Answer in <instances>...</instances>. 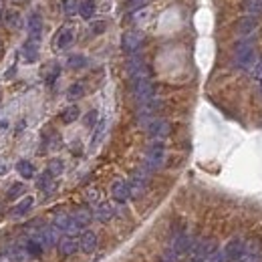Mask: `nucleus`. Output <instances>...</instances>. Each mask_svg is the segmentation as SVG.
<instances>
[{"label": "nucleus", "mask_w": 262, "mask_h": 262, "mask_svg": "<svg viewBox=\"0 0 262 262\" xmlns=\"http://www.w3.org/2000/svg\"><path fill=\"white\" fill-rule=\"evenodd\" d=\"M234 63L242 69H248L254 65V44L250 41H240L234 48Z\"/></svg>", "instance_id": "obj_1"}, {"label": "nucleus", "mask_w": 262, "mask_h": 262, "mask_svg": "<svg viewBox=\"0 0 262 262\" xmlns=\"http://www.w3.org/2000/svg\"><path fill=\"white\" fill-rule=\"evenodd\" d=\"M163 157H166V147H163V143L161 141H153L152 143V147L147 150V155H145V163H143V168L147 170V172H153V170H157L161 163H163Z\"/></svg>", "instance_id": "obj_2"}, {"label": "nucleus", "mask_w": 262, "mask_h": 262, "mask_svg": "<svg viewBox=\"0 0 262 262\" xmlns=\"http://www.w3.org/2000/svg\"><path fill=\"white\" fill-rule=\"evenodd\" d=\"M153 83L150 81V77L147 79H139V81H133V95H135V101L139 105L147 103L153 99Z\"/></svg>", "instance_id": "obj_3"}, {"label": "nucleus", "mask_w": 262, "mask_h": 262, "mask_svg": "<svg viewBox=\"0 0 262 262\" xmlns=\"http://www.w3.org/2000/svg\"><path fill=\"white\" fill-rule=\"evenodd\" d=\"M141 43H143V35L139 30H127L121 39V48L127 55H135L137 48L141 46Z\"/></svg>", "instance_id": "obj_4"}, {"label": "nucleus", "mask_w": 262, "mask_h": 262, "mask_svg": "<svg viewBox=\"0 0 262 262\" xmlns=\"http://www.w3.org/2000/svg\"><path fill=\"white\" fill-rule=\"evenodd\" d=\"M244 248H246V244H244L242 238H232V240L222 248L224 260H226V262H236V260L244 254Z\"/></svg>", "instance_id": "obj_5"}, {"label": "nucleus", "mask_w": 262, "mask_h": 262, "mask_svg": "<svg viewBox=\"0 0 262 262\" xmlns=\"http://www.w3.org/2000/svg\"><path fill=\"white\" fill-rule=\"evenodd\" d=\"M147 182H150V172H147L145 168L137 170L133 174V177H131V182H129V188H131V196H141L147 188Z\"/></svg>", "instance_id": "obj_6"}, {"label": "nucleus", "mask_w": 262, "mask_h": 262, "mask_svg": "<svg viewBox=\"0 0 262 262\" xmlns=\"http://www.w3.org/2000/svg\"><path fill=\"white\" fill-rule=\"evenodd\" d=\"M127 73L133 81H139V79H147V67L141 57L137 55H131V59L127 61Z\"/></svg>", "instance_id": "obj_7"}, {"label": "nucleus", "mask_w": 262, "mask_h": 262, "mask_svg": "<svg viewBox=\"0 0 262 262\" xmlns=\"http://www.w3.org/2000/svg\"><path fill=\"white\" fill-rule=\"evenodd\" d=\"M26 28H28V39L39 43L41 41V35H43V16L39 12H30Z\"/></svg>", "instance_id": "obj_8"}, {"label": "nucleus", "mask_w": 262, "mask_h": 262, "mask_svg": "<svg viewBox=\"0 0 262 262\" xmlns=\"http://www.w3.org/2000/svg\"><path fill=\"white\" fill-rule=\"evenodd\" d=\"M170 123L166 119H153L150 125H147V131H150V135L153 139H163L170 135Z\"/></svg>", "instance_id": "obj_9"}, {"label": "nucleus", "mask_w": 262, "mask_h": 262, "mask_svg": "<svg viewBox=\"0 0 262 262\" xmlns=\"http://www.w3.org/2000/svg\"><path fill=\"white\" fill-rule=\"evenodd\" d=\"M59 232L61 230H57L55 226L53 228H43V230L37 234V240L43 244V248H51V246H55V244L61 240L59 238Z\"/></svg>", "instance_id": "obj_10"}, {"label": "nucleus", "mask_w": 262, "mask_h": 262, "mask_svg": "<svg viewBox=\"0 0 262 262\" xmlns=\"http://www.w3.org/2000/svg\"><path fill=\"white\" fill-rule=\"evenodd\" d=\"M111 196H113V200L123 204L131 198V188H129V182H123V179H119V182L113 184L111 188Z\"/></svg>", "instance_id": "obj_11"}, {"label": "nucleus", "mask_w": 262, "mask_h": 262, "mask_svg": "<svg viewBox=\"0 0 262 262\" xmlns=\"http://www.w3.org/2000/svg\"><path fill=\"white\" fill-rule=\"evenodd\" d=\"M256 28H258V19H256V16H244V19H240L238 24H236V32L240 37L252 35Z\"/></svg>", "instance_id": "obj_12"}, {"label": "nucleus", "mask_w": 262, "mask_h": 262, "mask_svg": "<svg viewBox=\"0 0 262 262\" xmlns=\"http://www.w3.org/2000/svg\"><path fill=\"white\" fill-rule=\"evenodd\" d=\"M39 53H41V48H39V43L37 41H26L22 44V59L24 63H37L39 61Z\"/></svg>", "instance_id": "obj_13"}, {"label": "nucleus", "mask_w": 262, "mask_h": 262, "mask_svg": "<svg viewBox=\"0 0 262 262\" xmlns=\"http://www.w3.org/2000/svg\"><path fill=\"white\" fill-rule=\"evenodd\" d=\"M79 248L83 252H87V254L93 252L97 248V234L91 232V230L83 232V234H81V238H79Z\"/></svg>", "instance_id": "obj_14"}, {"label": "nucleus", "mask_w": 262, "mask_h": 262, "mask_svg": "<svg viewBox=\"0 0 262 262\" xmlns=\"http://www.w3.org/2000/svg\"><path fill=\"white\" fill-rule=\"evenodd\" d=\"M32 204H35V198H32V196H24V198H22L19 204H16V206L10 210V216L21 218V216L28 214V210L32 208Z\"/></svg>", "instance_id": "obj_15"}, {"label": "nucleus", "mask_w": 262, "mask_h": 262, "mask_svg": "<svg viewBox=\"0 0 262 262\" xmlns=\"http://www.w3.org/2000/svg\"><path fill=\"white\" fill-rule=\"evenodd\" d=\"M71 43H73V30H71L69 26L61 28V30L57 32V37H55V46L63 51V48L71 46Z\"/></svg>", "instance_id": "obj_16"}, {"label": "nucleus", "mask_w": 262, "mask_h": 262, "mask_svg": "<svg viewBox=\"0 0 262 262\" xmlns=\"http://www.w3.org/2000/svg\"><path fill=\"white\" fill-rule=\"evenodd\" d=\"M77 248H79V242H77L73 236H65V238L59 240V252H61L63 256H71V254H75Z\"/></svg>", "instance_id": "obj_17"}, {"label": "nucleus", "mask_w": 262, "mask_h": 262, "mask_svg": "<svg viewBox=\"0 0 262 262\" xmlns=\"http://www.w3.org/2000/svg\"><path fill=\"white\" fill-rule=\"evenodd\" d=\"M71 216H73L75 224L81 228V230H83V228H85V226L91 222V218H93V212H91L89 208H77Z\"/></svg>", "instance_id": "obj_18"}, {"label": "nucleus", "mask_w": 262, "mask_h": 262, "mask_svg": "<svg viewBox=\"0 0 262 262\" xmlns=\"http://www.w3.org/2000/svg\"><path fill=\"white\" fill-rule=\"evenodd\" d=\"M113 214H115V210H113V206H111V204H107V202H103V204H99V206L95 208L93 218H95V220H99V222H107V220H111V218H113Z\"/></svg>", "instance_id": "obj_19"}, {"label": "nucleus", "mask_w": 262, "mask_h": 262, "mask_svg": "<svg viewBox=\"0 0 262 262\" xmlns=\"http://www.w3.org/2000/svg\"><path fill=\"white\" fill-rule=\"evenodd\" d=\"M188 248H190V236H188L186 232H179V234L175 236V242H174V252H175V256L188 252Z\"/></svg>", "instance_id": "obj_20"}, {"label": "nucleus", "mask_w": 262, "mask_h": 262, "mask_svg": "<svg viewBox=\"0 0 262 262\" xmlns=\"http://www.w3.org/2000/svg\"><path fill=\"white\" fill-rule=\"evenodd\" d=\"M242 10L248 16H260L262 14V0H244Z\"/></svg>", "instance_id": "obj_21"}, {"label": "nucleus", "mask_w": 262, "mask_h": 262, "mask_svg": "<svg viewBox=\"0 0 262 262\" xmlns=\"http://www.w3.org/2000/svg\"><path fill=\"white\" fill-rule=\"evenodd\" d=\"M16 172H19L24 179L35 177V166H32L30 161H26V159H21L19 163H16Z\"/></svg>", "instance_id": "obj_22"}, {"label": "nucleus", "mask_w": 262, "mask_h": 262, "mask_svg": "<svg viewBox=\"0 0 262 262\" xmlns=\"http://www.w3.org/2000/svg\"><path fill=\"white\" fill-rule=\"evenodd\" d=\"M236 262H262V254H260L258 248L254 250V248L246 246V248H244V254H242Z\"/></svg>", "instance_id": "obj_23"}, {"label": "nucleus", "mask_w": 262, "mask_h": 262, "mask_svg": "<svg viewBox=\"0 0 262 262\" xmlns=\"http://www.w3.org/2000/svg\"><path fill=\"white\" fill-rule=\"evenodd\" d=\"M43 244L37 240V238H30V240H26V244H24V252L28 254V256H41L43 254Z\"/></svg>", "instance_id": "obj_24"}, {"label": "nucleus", "mask_w": 262, "mask_h": 262, "mask_svg": "<svg viewBox=\"0 0 262 262\" xmlns=\"http://www.w3.org/2000/svg\"><path fill=\"white\" fill-rule=\"evenodd\" d=\"M79 115H81L79 107L77 105H71V107H67V109L61 113V119H63V123H73V121L79 119Z\"/></svg>", "instance_id": "obj_25"}, {"label": "nucleus", "mask_w": 262, "mask_h": 262, "mask_svg": "<svg viewBox=\"0 0 262 262\" xmlns=\"http://www.w3.org/2000/svg\"><path fill=\"white\" fill-rule=\"evenodd\" d=\"M67 65H69V69H73V71H81V69L87 67V59L83 55H71Z\"/></svg>", "instance_id": "obj_26"}, {"label": "nucleus", "mask_w": 262, "mask_h": 262, "mask_svg": "<svg viewBox=\"0 0 262 262\" xmlns=\"http://www.w3.org/2000/svg\"><path fill=\"white\" fill-rule=\"evenodd\" d=\"M79 14L83 16L85 21H89L91 16L95 14V2H93V0H83V2H81L79 4Z\"/></svg>", "instance_id": "obj_27"}, {"label": "nucleus", "mask_w": 262, "mask_h": 262, "mask_svg": "<svg viewBox=\"0 0 262 262\" xmlns=\"http://www.w3.org/2000/svg\"><path fill=\"white\" fill-rule=\"evenodd\" d=\"M2 21H4V24H6L8 28H19L21 16H19V12H14V10H6V14L2 16Z\"/></svg>", "instance_id": "obj_28"}, {"label": "nucleus", "mask_w": 262, "mask_h": 262, "mask_svg": "<svg viewBox=\"0 0 262 262\" xmlns=\"http://www.w3.org/2000/svg\"><path fill=\"white\" fill-rule=\"evenodd\" d=\"M83 95H85V87H83V83H75V85H71V87H69V93H67V97H69L71 101L81 99Z\"/></svg>", "instance_id": "obj_29"}, {"label": "nucleus", "mask_w": 262, "mask_h": 262, "mask_svg": "<svg viewBox=\"0 0 262 262\" xmlns=\"http://www.w3.org/2000/svg\"><path fill=\"white\" fill-rule=\"evenodd\" d=\"M59 73H61V67H59V65H51V67H48V71L44 73L46 85H53L55 81H57V77H59Z\"/></svg>", "instance_id": "obj_30"}, {"label": "nucleus", "mask_w": 262, "mask_h": 262, "mask_svg": "<svg viewBox=\"0 0 262 262\" xmlns=\"http://www.w3.org/2000/svg\"><path fill=\"white\" fill-rule=\"evenodd\" d=\"M103 131H105V121H99L95 127V133H93V141H91V147H97L103 137Z\"/></svg>", "instance_id": "obj_31"}, {"label": "nucleus", "mask_w": 262, "mask_h": 262, "mask_svg": "<svg viewBox=\"0 0 262 262\" xmlns=\"http://www.w3.org/2000/svg\"><path fill=\"white\" fill-rule=\"evenodd\" d=\"M22 192H24V186L22 184H12L10 190H8V194H6V198L8 200H16L19 196H22Z\"/></svg>", "instance_id": "obj_32"}, {"label": "nucleus", "mask_w": 262, "mask_h": 262, "mask_svg": "<svg viewBox=\"0 0 262 262\" xmlns=\"http://www.w3.org/2000/svg\"><path fill=\"white\" fill-rule=\"evenodd\" d=\"M39 188H41V190H48V188H53V175L48 174V172H44V174L39 177Z\"/></svg>", "instance_id": "obj_33"}, {"label": "nucleus", "mask_w": 262, "mask_h": 262, "mask_svg": "<svg viewBox=\"0 0 262 262\" xmlns=\"http://www.w3.org/2000/svg\"><path fill=\"white\" fill-rule=\"evenodd\" d=\"M202 262H226V260H224V252L218 250V248H214V250H212Z\"/></svg>", "instance_id": "obj_34"}, {"label": "nucleus", "mask_w": 262, "mask_h": 262, "mask_svg": "<svg viewBox=\"0 0 262 262\" xmlns=\"http://www.w3.org/2000/svg\"><path fill=\"white\" fill-rule=\"evenodd\" d=\"M63 10L65 14H75L79 10V2L77 0H63Z\"/></svg>", "instance_id": "obj_35"}, {"label": "nucleus", "mask_w": 262, "mask_h": 262, "mask_svg": "<svg viewBox=\"0 0 262 262\" xmlns=\"http://www.w3.org/2000/svg\"><path fill=\"white\" fill-rule=\"evenodd\" d=\"M46 172L51 174L53 177H55V175H59V174L63 172V161H61V159H53L51 163H48V170H46Z\"/></svg>", "instance_id": "obj_36"}, {"label": "nucleus", "mask_w": 262, "mask_h": 262, "mask_svg": "<svg viewBox=\"0 0 262 262\" xmlns=\"http://www.w3.org/2000/svg\"><path fill=\"white\" fill-rule=\"evenodd\" d=\"M97 117H99V115H97V111H89L85 115V125L87 127H95L97 123H99V121H97Z\"/></svg>", "instance_id": "obj_37"}, {"label": "nucleus", "mask_w": 262, "mask_h": 262, "mask_svg": "<svg viewBox=\"0 0 262 262\" xmlns=\"http://www.w3.org/2000/svg\"><path fill=\"white\" fill-rule=\"evenodd\" d=\"M107 28V24H105V21H95L93 24H91V30H93V35H101V32Z\"/></svg>", "instance_id": "obj_38"}, {"label": "nucleus", "mask_w": 262, "mask_h": 262, "mask_svg": "<svg viewBox=\"0 0 262 262\" xmlns=\"http://www.w3.org/2000/svg\"><path fill=\"white\" fill-rule=\"evenodd\" d=\"M159 262H175V252L174 250H168L166 254L161 256V260Z\"/></svg>", "instance_id": "obj_39"}, {"label": "nucleus", "mask_w": 262, "mask_h": 262, "mask_svg": "<svg viewBox=\"0 0 262 262\" xmlns=\"http://www.w3.org/2000/svg\"><path fill=\"white\" fill-rule=\"evenodd\" d=\"M145 2H147V0H129V6L131 8H141Z\"/></svg>", "instance_id": "obj_40"}, {"label": "nucleus", "mask_w": 262, "mask_h": 262, "mask_svg": "<svg viewBox=\"0 0 262 262\" xmlns=\"http://www.w3.org/2000/svg\"><path fill=\"white\" fill-rule=\"evenodd\" d=\"M254 77L262 81V61H260V63L256 65V69H254Z\"/></svg>", "instance_id": "obj_41"}, {"label": "nucleus", "mask_w": 262, "mask_h": 262, "mask_svg": "<svg viewBox=\"0 0 262 262\" xmlns=\"http://www.w3.org/2000/svg\"><path fill=\"white\" fill-rule=\"evenodd\" d=\"M6 174H8V166H6L4 161H0V177L6 175Z\"/></svg>", "instance_id": "obj_42"}, {"label": "nucleus", "mask_w": 262, "mask_h": 262, "mask_svg": "<svg viewBox=\"0 0 262 262\" xmlns=\"http://www.w3.org/2000/svg\"><path fill=\"white\" fill-rule=\"evenodd\" d=\"M4 129H8V119H2V121H0V131H4Z\"/></svg>", "instance_id": "obj_43"}, {"label": "nucleus", "mask_w": 262, "mask_h": 262, "mask_svg": "<svg viewBox=\"0 0 262 262\" xmlns=\"http://www.w3.org/2000/svg\"><path fill=\"white\" fill-rule=\"evenodd\" d=\"M2 16H4V2L0 0V21H2Z\"/></svg>", "instance_id": "obj_44"}]
</instances>
